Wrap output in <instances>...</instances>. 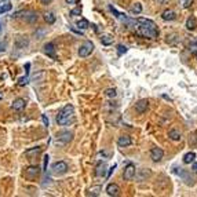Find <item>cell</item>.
<instances>
[{
  "instance_id": "6da1fadb",
  "label": "cell",
  "mask_w": 197,
  "mask_h": 197,
  "mask_svg": "<svg viewBox=\"0 0 197 197\" xmlns=\"http://www.w3.org/2000/svg\"><path fill=\"white\" fill-rule=\"evenodd\" d=\"M136 32L139 35L145 37V39H156L158 35V30H157V25L153 22L152 20H146V18H138L136 20Z\"/></svg>"
},
{
  "instance_id": "7a4b0ae2",
  "label": "cell",
  "mask_w": 197,
  "mask_h": 197,
  "mask_svg": "<svg viewBox=\"0 0 197 197\" xmlns=\"http://www.w3.org/2000/svg\"><path fill=\"white\" fill-rule=\"evenodd\" d=\"M73 117H74V108L72 105H66V106H64L59 110L58 116H57V123L59 126H68L69 123L73 121Z\"/></svg>"
},
{
  "instance_id": "3957f363",
  "label": "cell",
  "mask_w": 197,
  "mask_h": 197,
  "mask_svg": "<svg viewBox=\"0 0 197 197\" xmlns=\"http://www.w3.org/2000/svg\"><path fill=\"white\" fill-rule=\"evenodd\" d=\"M13 17L14 18L22 17V20L29 23H35L36 21L39 20V15H37V13H35V11H20V13H17L15 15H13Z\"/></svg>"
},
{
  "instance_id": "277c9868",
  "label": "cell",
  "mask_w": 197,
  "mask_h": 197,
  "mask_svg": "<svg viewBox=\"0 0 197 197\" xmlns=\"http://www.w3.org/2000/svg\"><path fill=\"white\" fill-rule=\"evenodd\" d=\"M94 51V43L87 40V42H84L83 44L80 45V48H79V57L81 58H86L88 55H91V52Z\"/></svg>"
},
{
  "instance_id": "5b68a950",
  "label": "cell",
  "mask_w": 197,
  "mask_h": 197,
  "mask_svg": "<svg viewBox=\"0 0 197 197\" xmlns=\"http://www.w3.org/2000/svg\"><path fill=\"white\" fill-rule=\"evenodd\" d=\"M135 175H136L135 165H134L133 163H128V164L126 165V168H124V174H123L124 179H126V181H133L134 178H135Z\"/></svg>"
},
{
  "instance_id": "8992f818",
  "label": "cell",
  "mask_w": 197,
  "mask_h": 197,
  "mask_svg": "<svg viewBox=\"0 0 197 197\" xmlns=\"http://www.w3.org/2000/svg\"><path fill=\"white\" fill-rule=\"evenodd\" d=\"M51 170H52V174L54 175H62L68 171V164L65 161H57L52 164Z\"/></svg>"
},
{
  "instance_id": "52a82bcc",
  "label": "cell",
  "mask_w": 197,
  "mask_h": 197,
  "mask_svg": "<svg viewBox=\"0 0 197 197\" xmlns=\"http://www.w3.org/2000/svg\"><path fill=\"white\" fill-rule=\"evenodd\" d=\"M29 45V39L28 36H23V35H18L15 37V47L18 50H23V48H28Z\"/></svg>"
},
{
  "instance_id": "ba28073f",
  "label": "cell",
  "mask_w": 197,
  "mask_h": 197,
  "mask_svg": "<svg viewBox=\"0 0 197 197\" xmlns=\"http://www.w3.org/2000/svg\"><path fill=\"white\" fill-rule=\"evenodd\" d=\"M73 139V134L70 131H61L57 134V141H59L61 143H69Z\"/></svg>"
},
{
  "instance_id": "9c48e42d",
  "label": "cell",
  "mask_w": 197,
  "mask_h": 197,
  "mask_svg": "<svg viewBox=\"0 0 197 197\" xmlns=\"http://www.w3.org/2000/svg\"><path fill=\"white\" fill-rule=\"evenodd\" d=\"M43 51H44V54L47 55V57H50V58H52V59H57L54 43H45L44 47H43Z\"/></svg>"
},
{
  "instance_id": "30bf717a",
  "label": "cell",
  "mask_w": 197,
  "mask_h": 197,
  "mask_svg": "<svg viewBox=\"0 0 197 197\" xmlns=\"http://www.w3.org/2000/svg\"><path fill=\"white\" fill-rule=\"evenodd\" d=\"M40 174V168L37 167V165H30V167H28L25 170V177L29 178V179H33V178L39 177Z\"/></svg>"
},
{
  "instance_id": "8fae6325",
  "label": "cell",
  "mask_w": 197,
  "mask_h": 197,
  "mask_svg": "<svg viewBox=\"0 0 197 197\" xmlns=\"http://www.w3.org/2000/svg\"><path fill=\"white\" fill-rule=\"evenodd\" d=\"M148 108H149V101L148 99H139L135 104V110H136V113H139V114L145 113L146 110H148Z\"/></svg>"
},
{
  "instance_id": "7c38bea8",
  "label": "cell",
  "mask_w": 197,
  "mask_h": 197,
  "mask_svg": "<svg viewBox=\"0 0 197 197\" xmlns=\"http://www.w3.org/2000/svg\"><path fill=\"white\" fill-rule=\"evenodd\" d=\"M163 156H164V152H163L161 148H152V150H150V158H152L153 161L158 163L163 158Z\"/></svg>"
},
{
  "instance_id": "4fadbf2b",
  "label": "cell",
  "mask_w": 197,
  "mask_h": 197,
  "mask_svg": "<svg viewBox=\"0 0 197 197\" xmlns=\"http://www.w3.org/2000/svg\"><path fill=\"white\" fill-rule=\"evenodd\" d=\"M106 193L112 197H116L120 194V186L116 183H109L106 186Z\"/></svg>"
},
{
  "instance_id": "5bb4252c",
  "label": "cell",
  "mask_w": 197,
  "mask_h": 197,
  "mask_svg": "<svg viewBox=\"0 0 197 197\" xmlns=\"http://www.w3.org/2000/svg\"><path fill=\"white\" fill-rule=\"evenodd\" d=\"M131 143H133V141H131V138H130L128 135H121L117 139V145H119L120 148H127V146H130Z\"/></svg>"
},
{
  "instance_id": "9a60e30c",
  "label": "cell",
  "mask_w": 197,
  "mask_h": 197,
  "mask_svg": "<svg viewBox=\"0 0 197 197\" xmlns=\"http://www.w3.org/2000/svg\"><path fill=\"white\" fill-rule=\"evenodd\" d=\"M25 105H26V101L23 98H17V99H14L11 106H13L14 110H22L25 108Z\"/></svg>"
},
{
  "instance_id": "2e32d148",
  "label": "cell",
  "mask_w": 197,
  "mask_h": 197,
  "mask_svg": "<svg viewBox=\"0 0 197 197\" xmlns=\"http://www.w3.org/2000/svg\"><path fill=\"white\" fill-rule=\"evenodd\" d=\"M40 153H42V148H40V146H36V148L28 149V150L25 152V156H26V157H29V158H32V157L39 156Z\"/></svg>"
},
{
  "instance_id": "e0dca14e",
  "label": "cell",
  "mask_w": 197,
  "mask_h": 197,
  "mask_svg": "<svg viewBox=\"0 0 197 197\" xmlns=\"http://www.w3.org/2000/svg\"><path fill=\"white\" fill-rule=\"evenodd\" d=\"M161 18L164 21H174L175 18H177V14H175L172 10H164L161 14Z\"/></svg>"
},
{
  "instance_id": "ac0fdd59",
  "label": "cell",
  "mask_w": 197,
  "mask_h": 197,
  "mask_svg": "<svg viewBox=\"0 0 197 197\" xmlns=\"http://www.w3.org/2000/svg\"><path fill=\"white\" fill-rule=\"evenodd\" d=\"M168 136H170L172 141H179V139H181V136H182V134H181V131H179V130L172 128V130H170V131H168Z\"/></svg>"
},
{
  "instance_id": "d6986e66",
  "label": "cell",
  "mask_w": 197,
  "mask_h": 197,
  "mask_svg": "<svg viewBox=\"0 0 197 197\" xmlns=\"http://www.w3.org/2000/svg\"><path fill=\"white\" fill-rule=\"evenodd\" d=\"M105 174H106V164L105 163H99L97 165V168H95V175L97 177H104Z\"/></svg>"
},
{
  "instance_id": "ffe728a7",
  "label": "cell",
  "mask_w": 197,
  "mask_h": 197,
  "mask_svg": "<svg viewBox=\"0 0 197 197\" xmlns=\"http://www.w3.org/2000/svg\"><path fill=\"white\" fill-rule=\"evenodd\" d=\"M194 158H196V153L194 152H189L183 156V163L185 164H190V163L194 161Z\"/></svg>"
},
{
  "instance_id": "44dd1931",
  "label": "cell",
  "mask_w": 197,
  "mask_h": 197,
  "mask_svg": "<svg viewBox=\"0 0 197 197\" xmlns=\"http://www.w3.org/2000/svg\"><path fill=\"white\" fill-rule=\"evenodd\" d=\"M197 26V22H196V18L194 17H190V18H187L186 21V28L189 30H194Z\"/></svg>"
},
{
  "instance_id": "7402d4cb",
  "label": "cell",
  "mask_w": 197,
  "mask_h": 197,
  "mask_svg": "<svg viewBox=\"0 0 197 197\" xmlns=\"http://www.w3.org/2000/svg\"><path fill=\"white\" fill-rule=\"evenodd\" d=\"M130 13L131 14H141L142 13V4L141 3H134L130 8Z\"/></svg>"
},
{
  "instance_id": "603a6c76",
  "label": "cell",
  "mask_w": 197,
  "mask_h": 197,
  "mask_svg": "<svg viewBox=\"0 0 197 197\" xmlns=\"http://www.w3.org/2000/svg\"><path fill=\"white\" fill-rule=\"evenodd\" d=\"M101 42H102V44L104 45H109L113 43V36L112 35H104L102 37H101Z\"/></svg>"
},
{
  "instance_id": "cb8c5ba5",
  "label": "cell",
  "mask_w": 197,
  "mask_h": 197,
  "mask_svg": "<svg viewBox=\"0 0 197 197\" xmlns=\"http://www.w3.org/2000/svg\"><path fill=\"white\" fill-rule=\"evenodd\" d=\"M179 175H181V177L183 178L185 181H186L187 185H193V183H194V182H193V178L189 177V175H187L185 171H182V168H179Z\"/></svg>"
},
{
  "instance_id": "d4e9b609",
  "label": "cell",
  "mask_w": 197,
  "mask_h": 197,
  "mask_svg": "<svg viewBox=\"0 0 197 197\" xmlns=\"http://www.w3.org/2000/svg\"><path fill=\"white\" fill-rule=\"evenodd\" d=\"M44 79H45V73L42 70V72H39L37 74H35V76H33L32 81H35V83H40V81H44Z\"/></svg>"
},
{
  "instance_id": "484cf974",
  "label": "cell",
  "mask_w": 197,
  "mask_h": 197,
  "mask_svg": "<svg viewBox=\"0 0 197 197\" xmlns=\"http://www.w3.org/2000/svg\"><path fill=\"white\" fill-rule=\"evenodd\" d=\"M13 8L10 2H4V3L0 4V13H7V11H10Z\"/></svg>"
},
{
  "instance_id": "4316f807",
  "label": "cell",
  "mask_w": 197,
  "mask_h": 197,
  "mask_svg": "<svg viewBox=\"0 0 197 197\" xmlns=\"http://www.w3.org/2000/svg\"><path fill=\"white\" fill-rule=\"evenodd\" d=\"M76 26H77L79 29H87L88 26H90V22L87 20H79L76 22Z\"/></svg>"
},
{
  "instance_id": "83f0119b",
  "label": "cell",
  "mask_w": 197,
  "mask_h": 197,
  "mask_svg": "<svg viewBox=\"0 0 197 197\" xmlns=\"http://www.w3.org/2000/svg\"><path fill=\"white\" fill-rule=\"evenodd\" d=\"M44 20H45V22L50 23V25H51V23H54V22H55V15H54V13H51V11H50V13H45V14H44Z\"/></svg>"
},
{
  "instance_id": "f1b7e54d",
  "label": "cell",
  "mask_w": 197,
  "mask_h": 197,
  "mask_svg": "<svg viewBox=\"0 0 197 197\" xmlns=\"http://www.w3.org/2000/svg\"><path fill=\"white\" fill-rule=\"evenodd\" d=\"M101 190H102V187L101 186H92L88 192V196H99Z\"/></svg>"
},
{
  "instance_id": "f546056e",
  "label": "cell",
  "mask_w": 197,
  "mask_h": 197,
  "mask_svg": "<svg viewBox=\"0 0 197 197\" xmlns=\"http://www.w3.org/2000/svg\"><path fill=\"white\" fill-rule=\"evenodd\" d=\"M105 95H106L108 98H114L117 95L116 88H108V90H105Z\"/></svg>"
},
{
  "instance_id": "4dcf8cb0",
  "label": "cell",
  "mask_w": 197,
  "mask_h": 197,
  "mask_svg": "<svg viewBox=\"0 0 197 197\" xmlns=\"http://www.w3.org/2000/svg\"><path fill=\"white\" fill-rule=\"evenodd\" d=\"M81 14V7H76V8H73V10H70V15L72 17H76V15H80Z\"/></svg>"
},
{
  "instance_id": "1f68e13d",
  "label": "cell",
  "mask_w": 197,
  "mask_h": 197,
  "mask_svg": "<svg viewBox=\"0 0 197 197\" xmlns=\"http://www.w3.org/2000/svg\"><path fill=\"white\" fill-rule=\"evenodd\" d=\"M28 83H29V79H28V76L18 79V84H20V86H26Z\"/></svg>"
},
{
  "instance_id": "d6a6232c",
  "label": "cell",
  "mask_w": 197,
  "mask_h": 197,
  "mask_svg": "<svg viewBox=\"0 0 197 197\" xmlns=\"http://www.w3.org/2000/svg\"><path fill=\"white\" fill-rule=\"evenodd\" d=\"M127 50H128V48H127L126 45H123V44H119V45H117V51H119L120 55H121V54H126Z\"/></svg>"
},
{
  "instance_id": "836d02e7",
  "label": "cell",
  "mask_w": 197,
  "mask_h": 197,
  "mask_svg": "<svg viewBox=\"0 0 197 197\" xmlns=\"http://www.w3.org/2000/svg\"><path fill=\"white\" fill-rule=\"evenodd\" d=\"M48 155H45L44 156V161H43V168H44V171L47 170V164H48Z\"/></svg>"
},
{
  "instance_id": "e575fe53",
  "label": "cell",
  "mask_w": 197,
  "mask_h": 197,
  "mask_svg": "<svg viewBox=\"0 0 197 197\" xmlns=\"http://www.w3.org/2000/svg\"><path fill=\"white\" fill-rule=\"evenodd\" d=\"M42 120H43V123H44L45 127L50 126V121H48V119H47V116H45V114H42Z\"/></svg>"
},
{
  "instance_id": "d590c367",
  "label": "cell",
  "mask_w": 197,
  "mask_h": 197,
  "mask_svg": "<svg viewBox=\"0 0 197 197\" xmlns=\"http://www.w3.org/2000/svg\"><path fill=\"white\" fill-rule=\"evenodd\" d=\"M189 48L193 50V51H196L197 50V42H192L190 44H189Z\"/></svg>"
},
{
  "instance_id": "8d00e7d4",
  "label": "cell",
  "mask_w": 197,
  "mask_h": 197,
  "mask_svg": "<svg viewBox=\"0 0 197 197\" xmlns=\"http://www.w3.org/2000/svg\"><path fill=\"white\" fill-rule=\"evenodd\" d=\"M6 47H7V44H6V42H0V52H3V51H6Z\"/></svg>"
},
{
  "instance_id": "74e56055",
  "label": "cell",
  "mask_w": 197,
  "mask_h": 197,
  "mask_svg": "<svg viewBox=\"0 0 197 197\" xmlns=\"http://www.w3.org/2000/svg\"><path fill=\"white\" fill-rule=\"evenodd\" d=\"M192 3H193V0H186L185 4H183V7H185V8H189V7L192 6Z\"/></svg>"
},
{
  "instance_id": "f35d334b",
  "label": "cell",
  "mask_w": 197,
  "mask_h": 197,
  "mask_svg": "<svg viewBox=\"0 0 197 197\" xmlns=\"http://www.w3.org/2000/svg\"><path fill=\"white\" fill-rule=\"evenodd\" d=\"M79 0H66V4H77Z\"/></svg>"
},
{
  "instance_id": "ab89813d",
  "label": "cell",
  "mask_w": 197,
  "mask_h": 197,
  "mask_svg": "<svg viewBox=\"0 0 197 197\" xmlns=\"http://www.w3.org/2000/svg\"><path fill=\"white\" fill-rule=\"evenodd\" d=\"M192 170H193V172H196V174H197V161H193V165H192Z\"/></svg>"
},
{
  "instance_id": "60d3db41",
  "label": "cell",
  "mask_w": 197,
  "mask_h": 197,
  "mask_svg": "<svg viewBox=\"0 0 197 197\" xmlns=\"http://www.w3.org/2000/svg\"><path fill=\"white\" fill-rule=\"evenodd\" d=\"M29 68H30V64H26V66H25V73H26V76L29 74Z\"/></svg>"
},
{
  "instance_id": "b9f144b4",
  "label": "cell",
  "mask_w": 197,
  "mask_h": 197,
  "mask_svg": "<svg viewBox=\"0 0 197 197\" xmlns=\"http://www.w3.org/2000/svg\"><path fill=\"white\" fill-rule=\"evenodd\" d=\"M114 168H116V165H113V167H110V168H109V174H108V177H110V175H112V172L114 171Z\"/></svg>"
},
{
  "instance_id": "7bdbcfd3",
  "label": "cell",
  "mask_w": 197,
  "mask_h": 197,
  "mask_svg": "<svg viewBox=\"0 0 197 197\" xmlns=\"http://www.w3.org/2000/svg\"><path fill=\"white\" fill-rule=\"evenodd\" d=\"M40 2H42L43 4H48V3H51L52 0H40Z\"/></svg>"
},
{
  "instance_id": "ee69618b",
  "label": "cell",
  "mask_w": 197,
  "mask_h": 197,
  "mask_svg": "<svg viewBox=\"0 0 197 197\" xmlns=\"http://www.w3.org/2000/svg\"><path fill=\"white\" fill-rule=\"evenodd\" d=\"M156 2H157V4H161L163 2H164V0H156Z\"/></svg>"
},
{
  "instance_id": "f6af8a7d",
  "label": "cell",
  "mask_w": 197,
  "mask_h": 197,
  "mask_svg": "<svg viewBox=\"0 0 197 197\" xmlns=\"http://www.w3.org/2000/svg\"><path fill=\"white\" fill-rule=\"evenodd\" d=\"M194 58L197 59V51H194Z\"/></svg>"
},
{
  "instance_id": "bcb514c9",
  "label": "cell",
  "mask_w": 197,
  "mask_h": 197,
  "mask_svg": "<svg viewBox=\"0 0 197 197\" xmlns=\"http://www.w3.org/2000/svg\"><path fill=\"white\" fill-rule=\"evenodd\" d=\"M0 29H2V25H0Z\"/></svg>"
}]
</instances>
